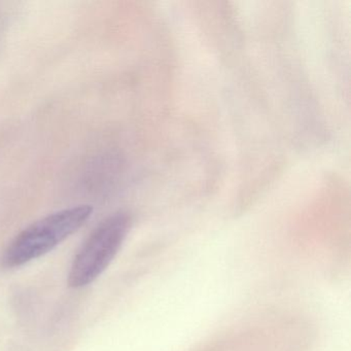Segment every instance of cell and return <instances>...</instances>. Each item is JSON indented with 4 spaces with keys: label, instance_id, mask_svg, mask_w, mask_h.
<instances>
[{
    "label": "cell",
    "instance_id": "6da1fadb",
    "mask_svg": "<svg viewBox=\"0 0 351 351\" xmlns=\"http://www.w3.org/2000/svg\"><path fill=\"white\" fill-rule=\"evenodd\" d=\"M93 213L91 205H77L51 213L20 232L1 256L5 268H17L50 252L81 229Z\"/></svg>",
    "mask_w": 351,
    "mask_h": 351
},
{
    "label": "cell",
    "instance_id": "7a4b0ae2",
    "mask_svg": "<svg viewBox=\"0 0 351 351\" xmlns=\"http://www.w3.org/2000/svg\"><path fill=\"white\" fill-rule=\"evenodd\" d=\"M131 227L132 219L126 213L104 219L77 250L69 273V287L81 289L97 279L120 252Z\"/></svg>",
    "mask_w": 351,
    "mask_h": 351
}]
</instances>
